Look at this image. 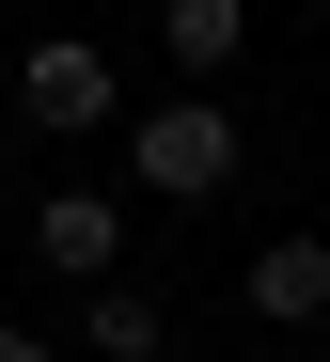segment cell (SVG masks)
<instances>
[{"instance_id": "cell-1", "label": "cell", "mask_w": 330, "mask_h": 362, "mask_svg": "<svg viewBox=\"0 0 330 362\" xmlns=\"http://www.w3.org/2000/svg\"><path fill=\"white\" fill-rule=\"evenodd\" d=\"M236 110L205 95V79H189V95H158V110H126V189H142V205H220L236 189Z\"/></svg>"}, {"instance_id": "cell-2", "label": "cell", "mask_w": 330, "mask_h": 362, "mask_svg": "<svg viewBox=\"0 0 330 362\" xmlns=\"http://www.w3.org/2000/svg\"><path fill=\"white\" fill-rule=\"evenodd\" d=\"M16 110H32L47 142H95V127H126V79H110L95 32H47L32 64H16Z\"/></svg>"}, {"instance_id": "cell-3", "label": "cell", "mask_w": 330, "mask_h": 362, "mask_svg": "<svg viewBox=\"0 0 330 362\" xmlns=\"http://www.w3.org/2000/svg\"><path fill=\"white\" fill-rule=\"evenodd\" d=\"M32 268L110 284V268H126V205H110V189H47V205H32Z\"/></svg>"}, {"instance_id": "cell-4", "label": "cell", "mask_w": 330, "mask_h": 362, "mask_svg": "<svg viewBox=\"0 0 330 362\" xmlns=\"http://www.w3.org/2000/svg\"><path fill=\"white\" fill-rule=\"evenodd\" d=\"M236 299H252V315H268V331H314V315H330V236H268V252H252V284H236Z\"/></svg>"}, {"instance_id": "cell-5", "label": "cell", "mask_w": 330, "mask_h": 362, "mask_svg": "<svg viewBox=\"0 0 330 362\" xmlns=\"http://www.w3.org/2000/svg\"><path fill=\"white\" fill-rule=\"evenodd\" d=\"M158 47H173V79L220 95V64L252 47V0H158Z\"/></svg>"}, {"instance_id": "cell-6", "label": "cell", "mask_w": 330, "mask_h": 362, "mask_svg": "<svg viewBox=\"0 0 330 362\" xmlns=\"http://www.w3.org/2000/svg\"><path fill=\"white\" fill-rule=\"evenodd\" d=\"M158 331H173V315H158L126 268H110V284H79V362H158Z\"/></svg>"}, {"instance_id": "cell-7", "label": "cell", "mask_w": 330, "mask_h": 362, "mask_svg": "<svg viewBox=\"0 0 330 362\" xmlns=\"http://www.w3.org/2000/svg\"><path fill=\"white\" fill-rule=\"evenodd\" d=\"M0 362H63V346H47V331H16V315H0Z\"/></svg>"}]
</instances>
